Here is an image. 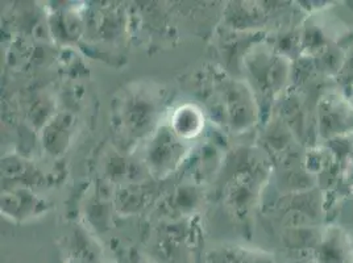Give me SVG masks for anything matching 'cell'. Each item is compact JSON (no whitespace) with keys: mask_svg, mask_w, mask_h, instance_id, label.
<instances>
[{"mask_svg":"<svg viewBox=\"0 0 353 263\" xmlns=\"http://www.w3.org/2000/svg\"><path fill=\"white\" fill-rule=\"evenodd\" d=\"M315 263H353L352 246L341 235H334L319 245Z\"/></svg>","mask_w":353,"mask_h":263,"instance_id":"1","label":"cell"}]
</instances>
